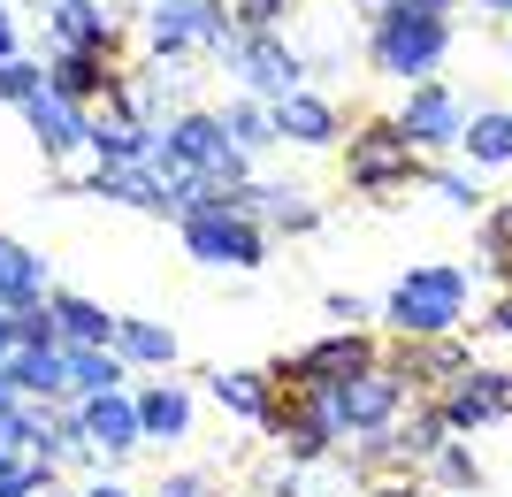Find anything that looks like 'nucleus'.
<instances>
[{"label": "nucleus", "mask_w": 512, "mask_h": 497, "mask_svg": "<svg viewBox=\"0 0 512 497\" xmlns=\"http://www.w3.org/2000/svg\"><path fill=\"white\" fill-rule=\"evenodd\" d=\"M467 291H474V276L459 260H421V268H406V276L390 283V299H383L390 337H459Z\"/></svg>", "instance_id": "nucleus-1"}, {"label": "nucleus", "mask_w": 512, "mask_h": 497, "mask_svg": "<svg viewBox=\"0 0 512 497\" xmlns=\"http://www.w3.org/2000/svg\"><path fill=\"white\" fill-rule=\"evenodd\" d=\"M146 46H153V62H184V54H222L230 62L237 16H230V0H153Z\"/></svg>", "instance_id": "nucleus-2"}, {"label": "nucleus", "mask_w": 512, "mask_h": 497, "mask_svg": "<svg viewBox=\"0 0 512 497\" xmlns=\"http://www.w3.org/2000/svg\"><path fill=\"white\" fill-rule=\"evenodd\" d=\"M444 54H451V23L428 16V8H406V0L367 31V62L383 69V77H413V85H428Z\"/></svg>", "instance_id": "nucleus-3"}, {"label": "nucleus", "mask_w": 512, "mask_h": 497, "mask_svg": "<svg viewBox=\"0 0 512 497\" xmlns=\"http://www.w3.org/2000/svg\"><path fill=\"white\" fill-rule=\"evenodd\" d=\"M413 176H428V169H421V153L406 146L398 115H383V123H367V130L344 138V184H352V192L390 199V192H406Z\"/></svg>", "instance_id": "nucleus-4"}, {"label": "nucleus", "mask_w": 512, "mask_h": 497, "mask_svg": "<svg viewBox=\"0 0 512 497\" xmlns=\"http://www.w3.org/2000/svg\"><path fill=\"white\" fill-rule=\"evenodd\" d=\"M230 77H245V100L260 108H283L291 92H306V54L283 31H237L230 46Z\"/></svg>", "instance_id": "nucleus-5"}, {"label": "nucleus", "mask_w": 512, "mask_h": 497, "mask_svg": "<svg viewBox=\"0 0 512 497\" xmlns=\"http://www.w3.org/2000/svg\"><path fill=\"white\" fill-rule=\"evenodd\" d=\"M184 245H192L199 268H260V260H268V230H260L253 215H230V207L184 215Z\"/></svg>", "instance_id": "nucleus-6"}, {"label": "nucleus", "mask_w": 512, "mask_h": 497, "mask_svg": "<svg viewBox=\"0 0 512 497\" xmlns=\"http://www.w3.org/2000/svg\"><path fill=\"white\" fill-rule=\"evenodd\" d=\"M406 398H413V390L398 383V375L375 368V375H360V383H344V390H321V413H329V429H337V436H383Z\"/></svg>", "instance_id": "nucleus-7"}, {"label": "nucleus", "mask_w": 512, "mask_h": 497, "mask_svg": "<svg viewBox=\"0 0 512 497\" xmlns=\"http://www.w3.org/2000/svg\"><path fill=\"white\" fill-rule=\"evenodd\" d=\"M383 368L406 390H436V398H444V390H459L474 375V360H467L459 337H398V352H390Z\"/></svg>", "instance_id": "nucleus-8"}, {"label": "nucleus", "mask_w": 512, "mask_h": 497, "mask_svg": "<svg viewBox=\"0 0 512 497\" xmlns=\"http://www.w3.org/2000/svg\"><path fill=\"white\" fill-rule=\"evenodd\" d=\"M398 130H406V146L413 153H451L459 138H467V108L451 100V85H413L406 92V108H398Z\"/></svg>", "instance_id": "nucleus-9"}, {"label": "nucleus", "mask_w": 512, "mask_h": 497, "mask_svg": "<svg viewBox=\"0 0 512 497\" xmlns=\"http://www.w3.org/2000/svg\"><path fill=\"white\" fill-rule=\"evenodd\" d=\"M444 444H451L444 406H413L406 421H390L383 436H367V444H360V459H367V467H383V459H398V467H421V459H436Z\"/></svg>", "instance_id": "nucleus-10"}, {"label": "nucleus", "mask_w": 512, "mask_h": 497, "mask_svg": "<svg viewBox=\"0 0 512 497\" xmlns=\"http://www.w3.org/2000/svg\"><path fill=\"white\" fill-rule=\"evenodd\" d=\"M85 192L92 199H115V207H138V215H176L169 176H153L146 161H92Z\"/></svg>", "instance_id": "nucleus-11"}, {"label": "nucleus", "mask_w": 512, "mask_h": 497, "mask_svg": "<svg viewBox=\"0 0 512 497\" xmlns=\"http://www.w3.org/2000/svg\"><path fill=\"white\" fill-rule=\"evenodd\" d=\"M85 444L107 459H130L138 444H146V429H138V398L130 390H107V398H85Z\"/></svg>", "instance_id": "nucleus-12"}, {"label": "nucleus", "mask_w": 512, "mask_h": 497, "mask_svg": "<svg viewBox=\"0 0 512 497\" xmlns=\"http://www.w3.org/2000/svg\"><path fill=\"white\" fill-rule=\"evenodd\" d=\"M436 406H444V421H451V429H482V421L512 413V375H505V368H474L467 383H459V390H444Z\"/></svg>", "instance_id": "nucleus-13"}, {"label": "nucleus", "mask_w": 512, "mask_h": 497, "mask_svg": "<svg viewBox=\"0 0 512 497\" xmlns=\"http://www.w3.org/2000/svg\"><path fill=\"white\" fill-rule=\"evenodd\" d=\"M46 31H54V54H115V16L100 0H62Z\"/></svg>", "instance_id": "nucleus-14"}, {"label": "nucleus", "mask_w": 512, "mask_h": 497, "mask_svg": "<svg viewBox=\"0 0 512 497\" xmlns=\"http://www.w3.org/2000/svg\"><path fill=\"white\" fill-rule=\"evenodd\" d=\"M31 138H39V153L46 161H69V153H85V130H92V115L85 108H69V100H54V92H39L31 100Z\"/></svg>", "instance_id": "nucleus-15"}, {"label": "nucleus", "mask_w": 512, "mask_h": 497, "mask_svg": "<svg viewBox=\"0 0 512 497\" xmlns=\"http://www.w3.org/2000/svg\"><path fill=\"white\" fill-rule=\"evenodd\" d=\"M153 146H161V130L130 123V115H115V108H100V115H92V130H85L92 161H146Z\"/></svg>", "instance_id": "nucleus-16"}, {"label": "nucleus", "mask_w": 512, "mask_h": 497, "mask_svg": "<svg viewBox=\"0 0 512 497\" xmlns=\"http://www.w3.org/2000/svg\"><path fill=\"white\" fill-rule=\"evenodd\" d=\"M39 299H54V291H46V260L31 253V245L0 238V306L23 314V306H39Z\"/></svg>", "instance_id": "nucleus-17"}, {"label": "nucleus", "mask_w": 512, "mask_h": 497, "mask_svg": "<svg viewBox=\"0 0 512 497\" xmlns=\"http://www.w3.org/2000/svg\"><path fill=\"white\" fill-rule=\"evenodd\" d=\"M337 108L321 100V92H291L276 108V138H291V146H337Z\"/></svg>", "instance_id": "nucleus-18"}, {"label": "nucleus", "mask_w": 512, "mask_h": 497, "mask_svg": "<svg viewBox=\"0 0 512 497\" xmlns=\"http://www.w3.org/2000/svg\"><path fill=\"white\" fill-rule=\"evenodd\" d=\"M54 322H62V345H100V352H115V322H123V314L92 306L85 291H54Z\"/></svg>", "instance_id": "nucleus-19"}, {"label": "nucleus", "mask_w": 512, "mask_h": 497, "mask_svg": "<svg viewBox=\"0 0 512 497\" xmlns=\"http://www.w3.org/2000/svg\"><path fill=\"white\" fill-rule=\"evenodd\" d=\"M8 375H16V390L31 398V406H62V398H69V368H62V345H54V352H31V345H16Z\"/></svg>", "instance_id": "nucleus-20"}, {"label": "nucleus", "mask_w": 512, "mask_h": 497, "mask_svg": "<svg viewBox=\"0 0 512 497\" xmlns=\"http://www.w3.org/2000/svg\"><path fill=\"white\" fill-rule=\"evenodd\" d=\"M62 368H69V398H107L123 390V352H100V345H62Z\"/></svg>", "instance_id": "nucleus-21"}, {"label": "nucleus", "mask_w": 512, "mask_h": 497, "mask_svg": "<svg viewBox=\"0 0 512 497\" xmlns=\"http://www.w3.org/2000/svg\"><path fill=\"white\" fill-rule=\"evenodd\" d=\"M138 429L161 436V444H176V436L192 429V398H184L176 383H146L138 390Z\"/></svg>", "instance_id": "nucleus-22"}, {"label": "nucleus", "mask_w": 512, "mask_h": 497, "mask_svg": "<svg viewBox=\"0 0 512 497\" xmlns=\"http://www.w3.org/2000/svg\"><path fill=\"white\" fill-rule=\"evenodd\" d=\"M115 352H123V368H130V360H138V368H169V360H176V329L123 314V322H115Z\"/></svg>", "instance_id": "nucleus-23"}, {"label": "nucleus", "mask_w": 512, "mask_h": 497, "mask_svg": "<svg viewBox=\"0 0 512 497\" xmlns=\"http://www.w3.org/2000/svg\"><path fill=\"white\" fill-rule=\"evenodd\" d=\"M459 146H467V161H482V169H505L512 161V108H474Z\"/></svg>", "instance_id": "nucleus-24"}, {"label": "nucleus", "mask_w": 512, "mask_h": 497, "mask_svg": "<svg viewBox=\"0 0 512 497\" xmlns=\"http://www.w3.org/2000/svg\"><path fill=\"white\" fill-rule=\"evenodd\" d=\"M253 199H260V215L276 222L283 238H306V230L321 222V207L306 199V184H253Z\"/></svg>", "instance_id": "nucleus-25"}, {"label": "nucleus", "mask_w": 512, "mask_h": 497, "mask_svg": "<svg viewBox=\"0 0 512 497\" xmlns=\"http://www.w3.org/2000/svg\"><path fill=\"white\" fill-rule=\"evenodd\" d=\"M207 390H214V406L245 413V421H260V413H268V375H260V368H214Z\"/></svg>", "instance_id": "nucleus-26"}, {"label": "nucleus", "mask_w": 512, "mask_h": 497, "mask_svg": "<svg viewBox=\"0 0 512 497\" xmlns=\"http://www.w3.org/2000/svg\"><path fill=\"white\" fill-rule=\"evenodd\" d=\"M222 123H230V138H237V153L253 161V153H268V146H283L276 138V108H260V100H230L222 108Z\"/></svg>", "instance_id": "nucleus-27"}, {"label": "nucleus", "mask_w": 512, "mask_h": 497, "mask_svg": "<svg viewBox=\"0 0 512 497\" xmlns=\"http://www.w3.org/2000/svg\"><path fill=\"white\" fill-rule=\"evenodd\" d=\"M0 497H54V459H0Z\"/></svg>", "instance_id": "nucleus-28"}, {"label": "nucleus", "mask_w": 512, "mask_h": 497, "mask_svg": "<svg viewBox=\"0 0 512 497\" xmlns=\"http://www.w3.org/2000/svg\"><path fill=\"white\" fill-rule=\"evenodd\" d=\"M39 92H46V62H23V54H16V62L0 69V100H16V108H31Z\"/></svg>", "instance_id": "nucleus-29"}, {"label": "nucleus", "mask_w": 512, "mask_h": 497, "mask_svg": "<svg viewBox=\"0 0 512 497\" xmlns=\"http://www.w3.org/2000/svg\"><path fill=\"white\" fill-rule=\"evenodd\" d=\"M237 31H283V16H291V0H230Z\"/></svg>", "instance_id": "nucleus-30"}, {"label": "nucleus", "mask_w": 512, "mask_h": 497, "mask_svg": "<svg viewBox=\"0 0 512 497\" xmlns=\"http://www.w3.org/2000/svg\"><path fill=\"white\" fill-rule=\"evenodd\" d=\"M428 184H436V192H444L459 215H482V184H474V176H459V169H428Z\"/></svg>", "instance_id": "nucleus-31"}, {"label": "nucleus", "mask_w": 512, "mask_h": 497, "mask_svg": "<svg viewBox=\"0 0 512 497\" xmlns=\"http://www.w3.org/2000/svg\"><path fill=\"white\" fill-rule=\"evenodd\" d=\"M428 467H436V482H451V490H474V482H482V467H474V452H459V444H444V452L428 459Z\"/></svg>", "instance_id": "nucleus-32"}, {"label": "nucleus", "mask_w": 512, "mask_h": 497, "mask_svg": "<svg viewBox=\"0 0 512 497\" xmlns=\"http://www.w3.org/2000/svg\"><path fill=\"white\" fill-rule=\"evenodd\" d=\"M329 322H337V329H360V322H367V299H352V291H329Z\"/></svg>", "instance_id": "nucleus-33"}, {"label": "nucleus", "mask_w": 512, "mask_h": 497, "mask_svg": "<svg viewBox=\"0 0 512 497\" xmlns=\"http://www.w3.org/2000/svg\"><path fill=\"white\" fill-rule=\"evenodd\" d=\"M161 497H214V482L207 475H169V482H161Z\"/></svg>", "instance_id": "nucleus-34"}, {"label": "nucleus", "mask_w": 512, "mask_h": 497, "mask_svg": "<svg viewBox=\"0 0 512 497\" xmlns=\"http://www.w3.org/2000/svg\"><path fill=\"white\" fill-rule=\"evenodd\" d=\"M367 497H428V490H421V482H413V475H390V482H375V490H367Z\"/></svg>", "instance_id": "nucleus-35"}, {"label": "nucleus", "mask_w": 512, "mask_h": 497, "mask_svg": "<svg viewBox=\"0 0 512 497\" xmlns=\"http://www.w3.org/2000/svg\"><path fill=\"white\" fill-rule=\"evenodd\" d=\"M16 62V16H8V0H0V69Z\"/></svg>", "instance_id": "nucleus-36"}, {"label": "nucleus", "mask_w": 512, "mask_h": 497, "mask_svg": "<svg viewBox=\"0 0 512 497\" xmlns=\"http://www.w3.org/2000/svg\"><path fill=\"white\" fill-rule=\"evenodd\" d=\"M390 8H398V0H352V16H360V23H367V31H375V23H383V16H390Z\"/></svg>", "instance_id": "nucleus-37"}, {"label": "nucleus", "mask_w": 512, "mask_h": 497, "mask_svg": "<svg viewBox=\"0 0 512 497\" xmlns=\"http://www.w3.org/2000/svg\"><path fill=\"white\" fill-rule=\"evenodd\" d=\"M8 360H16V314L0 306V368H8Z\"/></svg>", "instance_id": "nucleus-38"}, {"label": "nucleus", "mask_w": 512, "mask_h": 497, "mask_svg": "<svg viewBox=\"0 0 512 497\" xmlns=\"http://www.w3.org/2000/svg\"><path fill=\"white\" fill-rule=\"evenodd\" d=\"M16 406H31V398H23V390H16V375L0 368V413H16Z\"/></svg>", "instance_id": "nucleus-39"}, {"label": "nucleus", "mask_w": 512, "mask_h": 497, "mask_svg": "<svg viewBox=\"0 0 512 497\" xmlns=\"http://www.w3.org/2000/svg\"><path fill=\"white\" fill-rule=\"evenodd\" d=\"M490 329H497V337H512V283H505V299H497V314H490Z\"/></svg>", "instance_id": "nucleus-40"}, {"label": "nucleus", "mask_w": 512, "mask_h": 497, "mask_svg": "<svg viewBox=\"0 0 512 497\" xmlns=\"http://www.w3.org/2000/svg\"><path fill=\"white\" fill-rule=\"evenodd\" d=\"M406 8H428V16H451V8H459V0H406Z\"/></svg>", "instance_id": "nucleus-41"}, {"label": "nucleus", "mask_w": 512, "mask_h": 497, "mask_svg": "<svg viewBox=\"0 0 512 497\" xmlns=\"http://www.w3.org/2000/svg\"><path fill=\"white\" fill-rule=\"evenodd\" d=\"M85 497H130V490H123V482H92Z\"/></svg>", "instance_id": "nucleus-42"}, {"label": "nucleus", "mask_w": 512, "mask_h": 497, "mask_svg": "<svg viewBox=\"0 0 512 497\" xmlns=\"http://www.w3.org/2000/svg\"><path fill=\"white\" fill-rule=\"evenodd\" d=\"M23 8H46V16H54V8H62V0H23Z\"/></svg>", "instance_id": "nucleus-43"}, {"label": "nucleus", "mask_w": 512, "mask_h": 497, "mask_svg": "<svg viewBox=\"0 0 512 497\" xmlns=\"http://www.w3.org/2000/svg\"><path fill=\"white\" fill-rule=\"evenodd\" d=\"M490 8H497V16H512V0H490Z\"/></svg>", "instance_id": "nucleus-44"}, {"label": "nucleus", "mask_w": 512, "mask_h": 497, "mask_svg": "<svg viewBox=\"0 0 512 497\" xmlns=\"http://www.w3.org/2000/svg\"><path fill=\"white\" fill-rule=\"evenodd\" d=\"M54 497H62V490H54Z\"/></svg>", "instance_id": "nucleus-45"}]
</instances>
